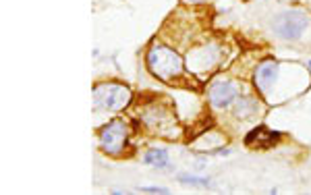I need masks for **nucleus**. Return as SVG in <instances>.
<instances>
[{
  "label": "nucleus",
  "instance_id": "1",
  "mask_svg": "<svg viewBox=\"0 0 311 195\" xmlns=\"http://www.w3.org/2000/svg\"><path fill=\"white\" fill-rule=\"evenodd\" d=\"M148 66L158 79L170 81L182 73V58L170 48L156 46L148 52Z\"/></svg>",
  "mask_w": 311,
  "mask_h": 195
},
{
  "label": "nucleus",
  "instance_id": "2",
  "mask_svg": "<svg viewBox=\"0 0 311 195\" xmlns=\"http://www.w3.org/2000/svg\"><path fill=\"white\" fill-rule=\"evenodd\" d=\"M307 25H309V17L303 10H284V12H278L272 19V32L280 40L292 42L301 38Z\"/></svg>",
  "mask_w": 311,
  "mask_h": 195
},
{
  "label": "nucleus",
  "instance_id": "3",
  "mask_svg": "<svg viewBox=\"0 0 311 195\" xmlns=\"http://www.w3.org/2000/svg\"><path fill=\"white\" fill-rule=\"evenodd\" d=\"M131 92L118 83H102L94 88V106L106 110H120L129 104Z\"/></svg>",
  "mask_w": 311,
  "mask_h": 195
},
{
  "label": "nucleus",
  "instance_id": "4",
  "mask_svg": "<svg viewBox=\"0 0 311 195\" xmlns=\"http://www.w3.org/2000/svg\"><path fill=\"white\" fill-rule=\"evenodd\" d=\"M126 144V127L120 120H110L100 129V148L106 154H120Z\"/></svg>",
  "mask_w": 311,
  "mask_h": 195
},
{
  "label": "nucleus",
  "instance_id": "5",
  "mask_svg": "<svg viewBox=\"0 0 311 195\" xmlns=\"http://www.w3.org/2000/svg\"><path fill=\"white\" fill-rule=\"evenodd\" d=\"M278 139H280L278 131H270V129H266L264 124H260V127H256L245 137V146L256 148V150H270V148H274Z\"/></svg>",
  "mask_w": 311,
  "mask_h": 195
},
{
  "label": "nucleus",
  "instance_id": "6",
  "mask_svg": "<svg viewBox=\"0 0 311 195\" xmlns=\"http://www.w3.org/2000/svg\"><path fill=\"white\" fill-rule=\"evenodd\" d=\"M234 98H236V86L230 81H218L210 90V102L216 108H224V106L232 104Z\"/></svg>",
  "mask_w": 311,
  "mask_h": 195
},
{
  "label": "nucleus",
  "instance_id": "7",
  "mask_svg": "<svg viewBox=\"0 0 311 195\" xmlns=\"http://www.w3.org/2000/svg\"><path fill=\"white\" fill-rule=\"evenodd\" d=\"M278 77V64L272 62V60H266L262 62L258 68H256V75H253V81H256V86L262 94H268L270 88L274 86V81Z\"/></svg>",
  "mask_w": 311,
  "mask_h": 195
},
{
  "label": "nucleus",
  "instance_id": "8",
  "mask_svg": "<svg viewBox=\"0 0 311 195\" xmlns=\"http://www.w3.org/2000/svg\"><path fill=\"white\" fill-rule=\"evenodd\" d=\"M146 164H152V166H156V168H166L168 166V152L160 150V148L150 150L146 154Z\"/></svg>",
  "mask_w": 311,
  "mask_h": 195
},
{
  "label": "nucleus",
  "instance_id": "9",
  "mask_svg": "<svg viewBox=\"0 0 311 195\" xmlns=\"http://www.w3.org/2000/svg\"><path fill=\"white\" fill-rule=\"evenodd\" d=\"M253 112H256V104H253L251 98H243V100H238V104H236V108H234V114H236L238 118H247V116H251Z\"/></svg>",
  "mask_w": 311,
  "mask_h": 195
},
{
  "label": "nucleus",
  "instance_id": "10",
  "mask_svg": "<svg viewBox=\"0 0 311 195\" xmlns=\"http://www.w3.org/2000/svg\"><path fill=\"white\" fill-rule=\"evenodd\" d=\"M182 183L185 185H204V187H208L210 185V178H206V176H193V174H180L178 176Z\"/></svg>",
  "mask_w": 311,
  "mask_h": 195
},
{
  "label": "nucleus",
  "instance_id": "11",
  "mask_svg": "<svg viewBox=\"0 0 311 195\" xmlns=\"http://www.w3.org/2000/svg\"><path fill=\"white\" fill-rule=\"evenodd\" d=\"M141 193H168L166 187H139Z\"/></svg>",
  "mask_w": 311,
  "mask_h": 195
},
{
  "label": "nucleus",
  "instance_id": "12",
  "mask_svg": "<svg viewBox=\"0 0 311 195\" xmlns=\"http://www.w3.org/2000/svg\"><path fill=\"white\" fill-rule=\"evenodd\" d=\"M187 2H191V4H202V2H206V0H187Z\"/></svg>",
  "mask_w": 311,
  "mask_h": 195
},
{
  "label": "nucleus",
  "instance_id": "13",
  "mask_svg": "<svg viewBox=\"0 0 311 195\" xmlns=\"http://www.w3.org/2000/svg\"><path fill=\"white\" fill-rule=\"evenodd\" d=\"M307 66H309V68H311V60H309V62H307Z\"/></svg>",
  "mask_w": 311,
  "mask_h": 195
},
{
  "label": "nucleus",
  "instance_id": "14",
  "mask_svg": "<svg viewBox=\"0 0 311 195\" xmlns=\"http://www.w3.org/2000/svg\"><path fill=\"white\" fill-rule=\"evenodd\" d=\"M284 2H290V0H284Z\"/></svg>",
  "mask_w": 311,
  "mask_h": 195
}]
</instances>
